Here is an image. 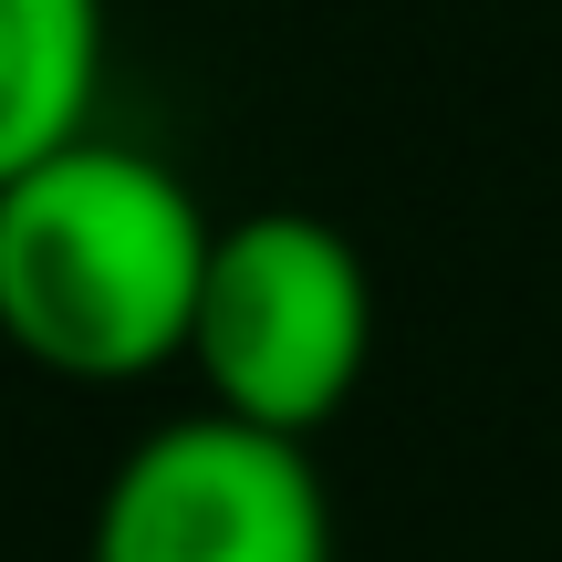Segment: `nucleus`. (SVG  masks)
I'll return each mask as SVG.
<instances>
[{
    "mask_svg": "<svg viewBox=\"0 0 562 562\" xmlns=\"http://www.w3.org/2000/svg\"><path fill=\"white\" fill-rule=\"evenodd\" d=\"M220 220L125 136H83L0 188V334L74 385H136L188 364Z\"/></svg>",
    "mask_w": 562,
    "mask_h": 562,
    "instance_id": "nucleus-1",
    "label": "nucleus"
},
{
    "mask_svg": "<svg viewBox=\"0 0 562 562\" xmlns=\"http://www.w3.org/2000/svg\"><path fill=\"white\" fill-rule=\"evenodd\" d=\"M364 355H375V271L334 220L313 209L220 220L188 323V364L220 417L313 448V427H334L364 385Z\"/></svg>",
    "mask_w": 562,
    "mask_h": 562,
    "instance_id": "nucleus-2",
    "label": "nucleus"
},
{
    "mask_svg": "<svg viewBox=\"0 0 562 562\" xmlns=\"http://www.w3.org/2000/svg\"><path fill=\"white\" fill-rule=\"evenodd\" d=\"M83 562H334V501L302 438L188 406L104 469Z\"/></svg>",
    "mask_w": 562,
    "mask_h": 562,
    "instance_id": "nucleus-3",
    "label": "nucleus"
},
{
    "mask_svg": "<svg viewBox=\"0 0 562 562\" xmlns=\"http://www.w3.org/2000/svg\"><path fill=\"white\" fill-rule=\"evenodd\" d=\"M104 0H0V188L94 136Z\"/></svg>",
    "mask_w": 562,
    "mask_h": 562,
    "instance_id": "nucleus-4",
    "label": "nucleus"
}]
</instances>
